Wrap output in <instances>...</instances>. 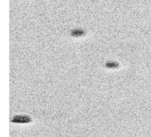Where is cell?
<instances>
[{"label":"cell","instance_id":"6da1fadb","mask_svg":"<svg viewBox=\"0 0 151 137\" xmlns=\"http://www.w3.org/2000/svg\"><path fill=\"white\" fill-rule=\"evenodd\" d=\"M31 121V118L27 115H16L11 119V122L15 123H27Z\"/></svg>","mask_w":151,"mask_h":137}]
</instances>
